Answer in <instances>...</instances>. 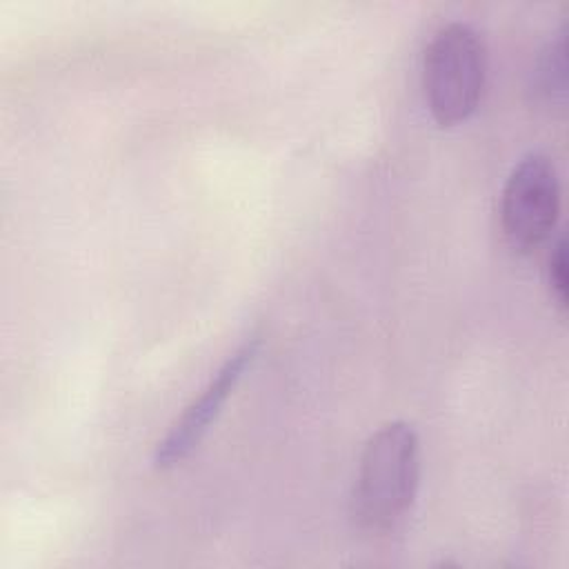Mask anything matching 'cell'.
<instances>
[{"instance_id": "4", "label": "cell", "mask_w": 569, "mask_h": 569, "mask_svg": "<svg viewBox=\"0 0 569 569\" xmlns=\"http://www.w3.org/2000/svg\"><path fill=\"white\" fill-rule=\"evenodd\" d=\"M258 356V340H247L240 345L211 376L204 389L193 398L184 411L176 418L169 427L164 438L158 442L153 451V467L156 469H173L184 462L207 438L209 429L222 413V407L233 396L238 382L251 367Z\"/></svg>"}, {"instance_id": "2", "label": "cell", "mask_w": 569, "mask_h": 569, "mask_svg": "<svg viewBox=\"0 0 569 569\" xmlns=\"http://www.w3.org/2000/svg\"><path fill=\"white\" fill-rule=\"evenodd\" d=\"M487 80V49L467 22L440 27L422 56V89L438 127H456L473 116Z\"/></svg>"}, {"instance_id": "6", "label": "cell", "mask_w": 569, "mask_h": 569, "mask_svg": "<svg viewBox=\"0 0 569 569\" xmlns=\"http://www.w3.org/2000/svg\"><path fill=\"white\" fill-rule=\"evenodd\" d=\"M547 278H549V289L553 300L565 309L567 307V244L560 238L551 253H549V262H547Z\"/></svg>"}, {"instance_id": "3", "label": "cell", "mask_w": 569, "mask_h": 569, "mask_svg": "<svg viewBox=\"0 0 569 569\" xmlns=\"http://www.w3.org/2000/svg\"><path fill=\"white\" fill-rule=\"evenodd\" d=\"M560 213V180L542 153H527L511 169L500 196V227L511 249L529 253L553 231Z\"/></svg>"}, {"instance_id": "1", "label": "cell", "mask_w": 569, "mask_h": 569, "mask_svg": "<svg viewBox=\"0 0 569 569\" xmlns=\"http://www.w3.org/2000/svg\"><path fill=\"white\" fill-rule=\"evenodd\" d=\"M420 482V440L405 420L378 427L360 453L351 513L362 529L389 531L411 509Z\"/></svg>"}, {"instance_id": "5", "label": "cell", "mask_w": 569, "mask_h": 569, "mask_svg": "<svg viewBox=\"0 0 569 569\" xmlns=\"http://www.w3.org/2000/svg\"><path fill=\"white\" fill-rule=\"evenodd\" d=\"M533 91L549 107H565L567 100V40L565 31L540 53L533 71Z\"/></svg>"}]
</instances>
